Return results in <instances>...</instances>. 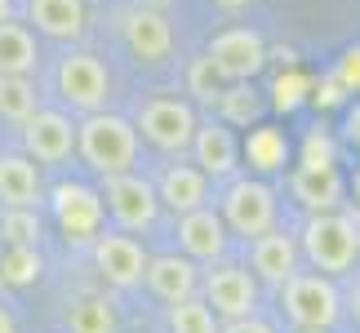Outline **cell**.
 I'll return each mask as SVG.
<instances>
[{"label": "cell", "mask_w": 360, "mask_h": 333, "mask_svg": "<svg viewBox=\"0 0 360 333\" xmlns=\"http://www.w3.org/2000/svg\"><path fill=\"white\" fill-rule=\"evenodd\" d=\"M76 151L98 178L129 174L138 164V129L134 120L116 116V111H89L76 124Z\"/></svg>", "instance_id": "1"}, {"label": "cell", "mask_w": 360, "mask_h": 333, "mask_svg": "<svg viewBox=\"0 0 360 333\" xmlns=\"http://www.w3.org/2000/svg\"><path fill=\"white\" fill-rule=\"evenodd\" d=\"M302 254L316 271L325 275H342L356 267L360 258V222L329 209V214H311L302 227Z\"/></svg>", "instance_id": "2"}, {"label": "cell", "mask_w": 360, "mask_h": 333, "mask_svg": "<svg viewBox=\"0 0 360 333\" xmlns=\"http://www.w3.org/2000/svg\"><path fill=\"white\" fill-rule=\"evenodd\" d=\"M281 302H285V315L298 329H321L325 333V329H334L338 315H342V294L325 271H294L281 285Z\"/></svg>", "instance_id": "3"}, {"label": "cell", "mask_w": 360, "mask_h": 333, "mask_svg": "<svg viewBox=\"0 0 360 333\" xmlns=\"http://www.w3.org/2000/svg\"><path fill=\"white\" fill-rule=\"evenodd\" d=\"M218 214H223L231 235H267L276 227V191L262 183V178H231L223 200H218Z\"/></svg>", "instance_id": "4"}, {"label": "cell", "mask_w": 360, "mask_h": 333, "mask_svg": "<svg viewBox=\"0 0 360 333\" xmlns=\"http://www.w3.org/2000/svg\"><path fill=\"white\" fill-rule=\"evenodd\" d=\"M196 107L183 103V98H147L138 107V120L134 129L147 138L156 151H187L191 138H196Z\"/></svg>", "instance_id": "5"}, {"label": "cell", "mask_w": 360, "mask_h": 333, "mask_svg": "<svg viewBox=\"0 0 360 333\" xmlns=\"http://www.w3.org/2000/svg\"><path fill=\"white\" fill-rule=\"evenodd\" d=\"M53 85H58V98L67 107L80 111V116H89V111L107 107L112 76H107V67L94 58V53H67L58 63V72H53Z\"/></svg>", "instance_id": "6"}, {"label": "cell", "mask_w": 360, "mask_h": 333, "mask_svg": "<svg viewBox=\"0 0 360 333\" xmlns=\"http://www.w3.org/2000/svg\"><path fill=\"white\" fill-rule=\"evenodd\" d=\"M200 298L210 302V311L218 320H245V315H258V280L254 271L231 267V262H218L200 275Z\"/></svg>", "instance_id": "7"}, {"label": "cell", "mask_w": 360, "mask_h": 333, "mask_svg": "<svg viewBox=\"0 0 360 333\" xmlns=\"http://www.w3.org/2000/svg\"><path fill=\"white\" fill-rule=\"evenodd\" d=\"M103 204L112 209L120 231H147L160 214V196L143 174H112L103 178Z\"/></svg>", "instance_id": "8"}, {"label": "cell", "mask_w": 360, "mask_h": 333, "mask_svg": "<svg viewBox=\"0 0 360 333\" xmlns=\"http://www.w3.org/2000/svg\"><path fill=\"white\" fill-rule=\"evenodd\" d=\"M49 204H53V218H58V227H63V235L72 244H89L94 235L103 231L107 204H103V196L94 187H85V183H58L49 191Z\"/></svg>", "instance_id": "9"}, {"label": "cell", "mask_w": 360, "mask_h": 333, "mask_svg": "<svg viewBox=\"0 0 360 333\" xmlns=\"http://www.w3.org/2000/svg\"><path fill=\"white\" fill-rule=\"evenodd\" d=\"M120 40L138 63H165L174 53V27L156 5H129L120 9Z\"/></svg>", "instance_id": "10"}, {"label": "cell", "mask_w": 360, "mask_h": 333, "mask_svg": "<svg viewBox=\"0 0 360 333\" xmlns=\"http://www.w3.org/2000/svg\"><path fill=\"white\" fill-rule=\"evenodd\" d=\"M210 63L218 67L223 80H254L267 67V45L254 27H227L214 36L210 45Z\"/></svg>", "instance_id": "11"}, {"label": "cell", "mask_w": 360, "mask_h": 333, "mask_svg": "<svg viewBox=\"0 0 360 333\" xmlns=\"http://www.w3.org/2000/svg\"><path fill=\"white\" fill-rule=\"evenodd\" d=\"M22 147L36 164H63L76 151V124L63 111H32L22 120Z\"/></svg>", "instance_id": "12"}, {"label": "cell", "mask_w": 360, "mask_h": 333, "mask_svg": "<svg viewBox=\"0 0 360 333\" xmlns=\"http://www.w3.org/2000/svg\"><path fill=\"white\" fill-rule=\"evenodd\" d=\"M94 267H98V275L107 285H116V289H134V285H143V275H147V254H143V244L134 240V235H94Z\"/></svg>", "instance_id": "13"}, {"label": "cell", "mask_w": 360, "mask_h": 333, "mask_svg": "<svg viewBox=\"0 0 360 333\" xmlns=\"http://www.w3.org/2000/svg\"><path fill=\"white\" fill-rule=\"evenodd\" d=\"M178 244L191 262H218L227 254V222L223 214H214L210 204L191 214H178Z\"/></svg>", "instance_id": "14"}, {"label": "cell", "mask_w": 360, "mask_h": 333, "mask_svg": "<svg viewBox=\"0 0 360 333\" xmlns=\"http://www.w3.org/2000/svg\"><path fill=\"white\" fill-rule=\"evenodd\" d=\"M342 183L338 164H298L294 174H289V196H294L307 214H329L342 204Z\"/></svg>", "instance_id": "15"}, {"label": "cell", "mask_w": 360, "mask_h": 333, "mask_svg": "<svg viewBox=\"0 0 360 333\" xmlns=\"http://www.w3.org/2000/svg\"><path fill=\"white\" fill-rule=\"evenodd\" d=\"M191 156H196V169L205 178H231L240 160V143L231 133V124L223 120H200L196 138H191Z\"/></svg>", "instance_id": "16"}, {"label": "cell", "mask_w": 360, "mask_h": 333, "mask_svg": "<svg viewBox=\"0 0 360 333\" xmlns=\"http://www.w3.org/2000/svg\"><path fill=\"white\" fill-rule=\"evenodd\" d=\"M249 262H254V280L281 289L289 275L298 271V244H294V235H285V231H276V227L267 235H254V240H249Z\"/></svg>", "instance_id": "17"}, {"label": "cell", "mask_w": 360, "mask_h": 333, "mask_svg": "<svg viewBox=\"0 0 360 333\" xmlns=\"http://www.w3.org/2000/svg\"><path fill=\"white\" fill-rule=\"evenodd\" d=\"M143 280H147V289H151L160 302H178V298L200 294V267H196L187 254L147 258V275H143Z\"/></svg>", "instance_id": "18"}, {"label": "cell", "mask_w": 360, "mask_h": 333, "mask_svg": "<svg viewBox=\"0 0 360 333\" xmlns=\"http://www.w3.org/2000/svg\"><path fill=\"white\" fill-rule=\"evenodd\" d=\"M27 22L49 40H80L89 27L85 0H27Z\"/></svg>", "instance_id": "19"}, {"label": "cell", "mask_w": 360, "mask_h": 333, "mask_svg": "<svg viewBox=\"0 0 360 333\" xmlns=\"http://www.w3.org/2000/svg\"><path fill=\"white\" fill-rule=\"evenodd\" d=\"M40 204V164L32 156H0V209H36Z\"/></svg>", "instance_id": "20"}, {"label": "cell", "mask_w": 360, "mask_h": 333, "mask_svg": "<svg viewBox=\"0 0 360 333\" xmlns=\"http://www.w3.org/2000/svg\"><path fill=\"white\" fill-rule=\"evenodd\" d=\"M156 196L165 209L174 214H191L200 204H210V178H205L196 164H169L156 183Z\"/></svg>", "instance_id": "21"}, {"label": "cell", "mask_w": 360, "mask_h": 333, "mask_svg": "<svg viewBox=\"0 0 360 333\" xmlns=\"http://www.w3.org/2000/svg\"><path fill=\"white\" fill-rule=\"evenodd\" d=\"M40 67L36 36L22 22H0V76H32Z\"/></svg>", "instance_id": "22"}, {"label": "cell", "mask_w": 360, "mask_h": 333, "mask_svg": "<svg viewBox=\"0 0 360 333\" xmlns=\"http://www.w3.org/2000/svg\"><path fill=\"white\" fill-rule=\"evenodd\" d=\"M116 307L103 294H80L67 302V333H116Z\"/></svg>", "instance_id": "23"}, {"label": "cell", "mask_w": 360, "mask_h": 333, "mask_svg": "<svg viewBox=\"0 0 360 333\" xmlns=\"http://www.w3.org/2000/svg\"><path fill=\"white\" fill-rule=\"evenodd\" d=\"M245 160L254 164L258 174H276V169H285V160H289V138L285 129H271V124H254L245 138Z\"/></svg>", "instance_id": "24"}, {"label": "cell", "mask_w": 360, "mask_h": 333, "mask_svg": "<svg viewBox=\"0 0 360 333\" xmlns=\"http://www.w3.org/2000/svg\"><path fill=\"white\" fill-rule=\"evenodd\" d=\"M218 116L223 124H236V129H254L262 120V98L249 80H227L223 98H218Z\"/></svg>", "instance_id": "25"}, {"label": "cell", "mask_w": 360, "mask_h": 333, "mask_svg": "<svg viewBox=\"0 0 360 333\" xmlns=\"http://www.w3.org/2000/svg\"><path fill=\"white\" fill-rule=\"evenodd\" d=\"M40 271H45V258H40L36 244H5L0 249V285L27 289L40 280Z\"/></svg>", "instance_id": "26"}, {"label": "cell", "mask_w": 360, "mask_h": 333, "mask_svg": "<svg viewBox=\"0 0 360 333\" xmlns=\"http://www.w3.org/2000/svg\"><path fill=\"white\" fill-rule=\"evenodd\" d=\"M169 333H218V315L200 294L169 302Z\"/></svg>", "instance_id": "27"}, {"label": "cell", "mask_w": 360, "mask_h": 333, "mask_svg": "<svg viewBox=\"0 0 360 333\" xmlns=\"http://www.w3.org/2000/svg\"><path fill=\"white\" fill-rule=\"evenodd\" d=\"M36 111V85L32 76H0V120L22 124Z\"/></svg>", "instance_id": "28"}, {"label": "cell", "mask_w": 360, "mask_h": 333, "mask_svg": "<svg viewBox=\"0 0 360 333\" xmlns=\"http://www.w3.org/2000/svg\"><path fill=\"white\" fill-rule=\"evenodd\" d=\"M40 209H0V244H36L40 249Z\"/></svg>", "instance_id": "29"}, {"label": "cell", "mask_w": 360, "mask_h": 333, "mask_svg": "<svg viewBox=\"0 0 360 333\" xmlns=\"http://www.w3.org/2000/svg\"><path fill=\"white\" fill-rule=\"evenodd\" d=\"M223 89H227V80L218 76V67L210 63V53H205V58H196V63L187 67V93H196V98H200L205 107H218Z\"/></svg>", "instance_id": "30"}, {"label": "cell", "mask_w": 360, "mask_h": 333, "mask_svg": "<svg viewBox=\"0 0 360 333\" xmlns=\"http://www.w3.org/2000/svg\"><path fill=\"white\" fill-rule=\"evenodd\" d=\"M302 164H334V138L311 129L307 133V147H302Z\"/></svg>", "instance_id": "31"}, {"label": "cell", "mask_w": 360, "mask_h": 333, "mask_svg": "<svg viewBox=\"0 0 360 333\" xmlns=\"http://www.w3.org/2000/svg\"><path fill=\"white\" fill-rule=\"evenodd\" d=\"M338 80L347 89H360V49H347V58H342V67H338Z\"/></svg>", "instance_id": "32"}, {"label": "cell", "mask_w": 360, "mask_h": 333, "mask_svg": "<svg viewBox=\"0 0 360 333\" xmlns=\"http://www.w3.org/2000/svg\"><path fill=\"white\" fill-rule=\"evenodd\" d=\"M218 333H276L267 320H258V315H245V320H227Z\"/></svg>", "instance_id": "33"}, {"label": "cell", "mask_w": 360, "mask_h": 333, "mask_svg": "<svg viewBox=\"0 0 360 333\" xmlns=\"http://www.w3.org/2000/svg\"><path fill=\"white\" fill-rule=\"evenodd\" d=\"M342 133H347V143H352V147H360V103L347 111V124H342Z\"/></svg>", "instance_id": "34"}, {"label": "cell", "mask_w": 360, "mask_h": 333, "mask_svg": "<svg viewBox=\"0 0 360 333\" xmlns=\"http://www.w3.org/2000/svg\"><path fill=\"white\" fill-rule=\"evenodd\" d=\"M0 333H18V325H13V315H9L5 302H0Z\"/></svg>", "instance_id": "35"}, {"label": "cell", "mask_w": 360, "mask_h": 333, "mask_svg": "<svg viewBox=\"0 0 360 333\" xmlns=\"http://www.w3.org/2000/svg\"><path fill=\"white\" fill-rule=\"evenodd\" d=\"M347 307H352V315H356V325H360V280L352 285V294H347Z\"/></svg>", "instance_id": "36"}, {"label": "cell", "mask_w": 360, "mask_h": 333, "mask_svg": "<svg viewBox=\"0 0 360 333\" xmlns=\"http://www.w3.org/2000/svg\"><path fill=\"white\" fill-rule=\"evenodd\" d=\"M210 5H218V9H227V13H240L249 0H210Z\"/></svg>", "instance_id": "37"}, {"label": "cell", "mask_w": 360, "mask_h": 333, "mask_svg": "<svg viewBox=\"0 0 360 333\" xmlns=\"http://www.w3.org/2000/svg\"><path fill=\"white\" fill-rule=\"evenodd\" d=\"M13 18V0H0V22H9Z\"/></svg>", "instance_id": "38"}, {"label": "cell", "mask_w": 360, "mask_h": 333, "mask_svg": "<svg viewBox=\"0 0 360 333\" xmlns=\"http://www.w3.org/2000/svg\"><path fill=\"white\" fill-rule=\"evenodd\" d=\"M352 200H356V209H360V169H356V178H352Z\"/></svg>", "instance_id": "39"}, {"label": "cell", "mask_w": 360, "mask_h": 333, "mask_svg": "<svg viewBox=\"0 0 360 333\" xmlns=\"http://www.w3.org/2000/svg\"><path fill=\"white\" fill-rule=\"evenodd\" d=\"M143 5H156V9H165V5H174V0H143Z\"/></svg>", "instance_id": "40"}]
</instances>
